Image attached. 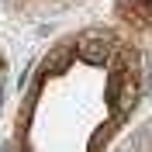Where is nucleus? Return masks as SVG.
I'll list each match as a JSON object with an SVG mask.
<instances>
[]
</instances>
